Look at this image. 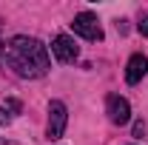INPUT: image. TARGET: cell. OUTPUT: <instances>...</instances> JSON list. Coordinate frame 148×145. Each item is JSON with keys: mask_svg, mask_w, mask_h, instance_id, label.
Masks as SVG:
<instances>
[{"mask_svg": "<svg viewBox=\"0 0 148 145\" xmlns=\"http://www.w3.org/2000/svg\"><path fill=\"white\" fill-rule=\"evenodd\" d=\"M6 66L17 77H23V80H37V77L49 74L51 57H49V49L37 37L17 34V37H12L9 46H6Z\"/></svg>", "mask_w": 148, "mask_h": 145, "instance_id": "1", "label": "cell"}, {"mask_svg": "<svg viewBox=\"0 0 148 145\" xmlns=\"http://www.w3.org/2000/svg\"><path fill=\"white\" fill-rule=\"evenodd\" d=\"M66 125H69V108L63 100H51L49 103V122H46V137L54 142L66 134Z\"/></svg>", "mask_w": 148, "mask_h": 145, "instance_id": "2", "label": "cell"}, {"mask_svg": "<svg viewBox=\"0 0 148 145\" xmlns=\"http://www.w3.org/2000/svg\"><path fill=\"white\" fill-rule=\"evenodd\" d=\"M71 31L80 34L83 40H91V43L103 40V26H100V17H97L94 12H80V14H74Z\"/></svg>", "mask_w": 148, "mask_h": 145, "instance_id": "3", "label": "cell"}, {"mask_svg": "<svg viewBox=\"0 0 148 145\" xmlns=\"http://www.w3.org/2000/svg\"><path fill=\"white\" fill-rule=\"evenodd\" d=\"M106 114H108V120L114 125H125L131 120V105L125 97H120V94H108L106 97Z\"/></svg>", "mask_w": 148, "mask_h": 145, "instance_id": "4", "label": "cell"}, {"mask_svg": "<svg viewBox=\"0 0 148 145\" xmlns=\"http://www.w3.org/2000/svg\"><path fill=\"white\" fill-rule=\"evenodd\" d=\"M51 54H54L60 63H74V60L80 57V49H77L74 37H69V34H57L54 40H51Z\"/></svg>", "mask_w": 148, "mask_h": 145, "instance_id": "5", "label": "cell"}, {"mask_svg": "<svg viewBox=\"0 0 148 145\" xmlns=\"http://www.w3.org/2000/svg\"><path fill=\"white\" fill-rule=\"evenodd\" d=\"M145 74H148V57L145 54H131L128 66H125V83L128 85H137Z\"/></svg>", "mask_w": 148, "mask_h": 145, "instance_id": "6", "label": "cell"}, {"mask_svg": "<svg viewBox=\"0 0 148 145\" xmlns=\"http://www.w3.org/2000/svg\"><path fill=\"white\" fill-rule=\"evenodd\" d=\"M20 100H6L3 105H0V125H12L14 120H17V114H20Z\"/></svg>", "mask_w": 148, "mask_h": 145, "instance_id": "7", "label": "cell"}, {"mask_svg": "<svg viewBox=\"0 0 148 145\" xmlns=\"http://www.w3.org/2000/svg\"><path fill=\"white\" fill-rule=\"evenodd\" d=\"M137 29H140V34H143V37H148V12L143 14V17H140V23H137Z\"/></svg>", "mask_w": 148, "mask_h": 145, "instance_id": "8", "label": "cell"}, {"mask_svg": "<svg viewBox=\"0 0 148 145\" xmlns=\"http://www.w3.org/2000/svg\"><path fill=\"white\" fill-rule=\"evenodd\" d=\"M0 63H6V43H3V26H0Z\"/></svg>", "mask_w": 148, "mask_h": 145, "instance_id": "9", "label": "cell"}, {"mask_svg": "<svg viewBox=\"0 0 148 145\" xmlns=\"http://www.w3.org/2000/svg\"><path fill=\"white\" fill-rule=\"evenodd\" d=\"M134 134H137V137H143V134H145V125H143V122H137V125H134Z\"/></svg>", "mask_w": 148, "mask_h": 145, "instance_id": "10", "label": "cell"}, {"mask_svg": "<svg viewBox=\"0 0 148 145\" xmlns=\"http://www.w3.org/2000/svg\"><path fill=\"white\" fill-rule=\"evenodd\" d=\"M0 145H14V142H9V140H3V137H0Z\"/></svg>", "mask_w": 148, "mask_h": 145, "instance_id": "11", "label": "cell"}]
</instances>
